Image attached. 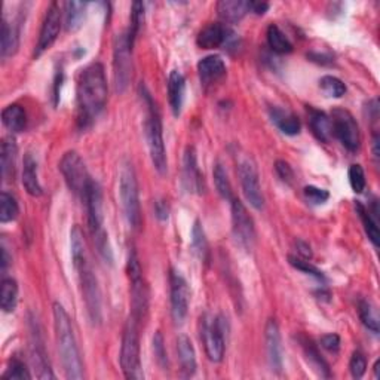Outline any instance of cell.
Here are the masks:
<instances>
[{
  "label": "cell",
  "mask_w": 380,
  "mask_h": 380,
  "mask_svg": "<svg viewBox=\"0 0 380 380\" xmlns=\"http://www.w3.org/2000/svg\"><path fill=\"white\" fill-rule=\"evenodd\" d=\"M70 248H72L73 266L77 272L80 293H82V298L85 301L89 321L94 326H100L102 319L101 291H100L97 276L94 271H92V266L88 259L84 232L80 230L79 226H75L70 234Z\"/></svg>",
  "instance_id": "6da1fadb"
},
{
  "label": "cell",
  "mask_w": 380,
  "mask_h": 380,
  "mask_svg": "<svg viewBox=\"0 0 380 380\" xmlns=\"http://www.w3.org/2000/svg\"><path fill=\"white\" fill-rule=\"evenodd\" d=\"M107 102V79L101 63H92L77 80V121L82 128L94 122Z\"/></svg>",
  "instance_id": "7a4b0ae2"
},
{
  "label": "cell",
  "mask_w": 380,
  "mask_h": 380,
  "mask_svg": "<svg viewBox=\"0 0 380 380\" xmlns=\"http://www.w3.org/2000/svg\"><path fill=\"white\" fill-rule=\"evenodd\" d=\"M52 314H54L56 349H59V354H60L64 374L68 380L84 379L85 377L84 363H82V356H80L76 336H75L72 318L68 317L64 306L59 302L54 303Z\"/></svg>",
  "instance_id": "3957f363"
},
{
  "label": "cell",
  "mask_w": 380,
  "mask_h": 380,
  "mask_svg": "<svg viewBox=\"0 0 380 380\" xmlns=\"http://www.w3.org/2000/svg\"><path fill=\"white\" fill-rule=\"evenodd\" d=\"M84 202L88 210L89 230L92 234V238H94L98 254L106 263L112 264L113 252L109 243V235L105 229V215H102V193H101L100 184L97 181L94 180L91 181Z\"/></svg>",
  "instance_id": "277c9868"
},
{
  "label": "cell",
  "mask_w": 380,
  "mask_h": 380,
  "mask_svg": "<svg viewBox=\"0 0 380 380\" xmlns=\"http://www.w3.org/2000/svg\"><path fill=\"white\" fill-rule=\"evenodd\" d=\"M140 326L142 319L131 314L126 319L121 347V367L126 379L143 380L144 372L140 358Z\"/></svg>",
  "instance_id": "5b68a950"
},
{
  "label": "cell",
  "mask_w": 380,
  "mask_h": 380,
  "mask_svg": "<svg viewBox=\"0 0 380 380\" xmlns=\"http://www.w3.org/2000/svg\"><path fill=\"white\" fill-rule=\"evenodd\" d=\"M143 96L147 105L146 135H147L149 152H151V159L155 169L160 176H164L168 169V160H167V151H165V143H164L162 119H160L159 110L151 94H149L147 91H143Z\"/></svg>",
  "instance_id": "8992f818"
},
{
  "label": "cell",
  "mask_w": 380,
  "mask_h": 380,
  "mask_svg": "<svg viewBox=\"0 0 380 380\" xmlns=\"http://www.w3.org/2000/svg\"><path fill=\"white\" fill-rule=\"evenodd\" d=\"M119 197L122 210L128 225L138 230L142 226V206L140 192H138V181L131 162L125 160L119 172Z\"/></svg>",
  "instance_id": "52a82bcc"
},
{
  "label": "cell",
  "mask_w": 380,
  "mask_h": 380,
  "mask_svg": "<svg viewBox=\"0 0 380 380\" xmlns=\"http://www.w3.org/2000/svg\"><path fill=\"white\" fill-rule=\"evenodd\" d=\"M132 48L128 42L126 33H121L114 38L113 43V77L114 89L123 94L130 86L132 79Z\"/></svg>",
  "instance_id": "ba28073f"
},
{
  "label": "cell",
  "mask_w": 380,
  "mask_h": 380,
  "mask_svg": "<svg viewBox=\"0 0 380 380\" xmlns=\"http://www.w3.org/2000/svg\"><path fill=\"white\" fill-rule=\"evenodd\" d=\"M60 171L67 188L70 189L75 197L84 201L92 181L86 171L84 159L80 158L77 152H67L60 162Z\"/></svg>",
  "instance_id": "9c48e42d"
},
{
  "label": "cell",
  "mask_w": 380,
  "mask_h": 380,
  "mask_svg": "<svg viewBox=\"0 0 380 380\" xmlns=\"http://www.w3.org/2000/svg\"><path fill=\"white\" fill-rule=\"evenodd\" d=\"M126 269H128L131 284V314L143 319L149 307V291L135 250L130 251Z\"/></svg>",
  "instance_id": "30bf717a"
},
{
  "label": "cell",
  "mask_w": 380,
  "mask_h": 380,
  "mask_svg": "<svg viewBox=\"0 0 380 380\" xmlns=\"http://www.w3.org/2000/svg\"><path fill=\"white\" fill-rule=\"evenodd\" d=\"M227 319L225 317L204 318L202 321V340L205 344V352L208 360L213 363H220L225 356L226 337L225 331L227 328Z\"/></svg>",
  "instance_id": "8fae6325"
},
{
  "label": "cell",
  "mask_w": 380,
  "mask_h": 380,
  "mask_svg": "<svg viewBox=\"0 0 380 380\" xmlns=\"http://www.w3.org/2000/svg\"><path fill=\"white\" fill-rule=\"evenodd\" d=\"M331 134L349 152H356L361 144L360 126L351 112L344 109H335L331 113Z\"/></svg>",
  "instance_id": "7c38bea8"
},
{
  "label": "cell",
  "mask_w": 380,
  "mask_h": 380,
  "mask_svg": "<svg viewBox=\"0 0 380 380\" xmlns=\"http://www.w3.org/2000/svg\"><path fill=\"white\" fill-rule=\"evenodd\" d=\"M238 176H239L241 186H243L245 199L250 202L252 208H256L257 211L263 210L264 197L261 192L259 171L254 160L248 156L241 158L238 160Z\"/></svg>",
  "instance_id": "4fadbf2b"
},
{
  "label": "cell",
  "mask_w": 380,
  "mask_h": 380,
  "mask_svg": "<svg viewBox=\"0 0 380 380\" xmlns=\"http://www.w3.org/2000/svg\"><path fill=\"white\" fill-rule=\"evenodd\" d=\"M230 210H232V232L236 243L247 251L252 250L256 244L254 220L248 214L245 205L236 198L230 201Z\"/></svg>",
  "instance_id": "5bb4252c"
},
{
  "label": "cell",
  "mask_w": 380,
  "mask_h": 380,
  "mask_svg": "<svg viewBox=\"0 0 380 380\" xmlns=\"http://www.w3.org/2000/svg\"><path fill=\"white\" fill-rule=\"evenodd\" d=\"M169 284H171V317L177 326H181L189 312L190 289L188 281L184 280V276L177 271H171Z\"/></svg>",
  "instance_id": "9a60e30c"
},
{
  "label": "cell",
  "mask_w": 380,
  "mask_h": 380,
  "mask_svg": "<svg viewBox=\"0 0 380 380\" xmlns=\"http://www.w3.org/2000/svg\"><path fill=\"white\" fill-rule=\"evenodd\" d=\"M61 18H63V13H61L60 3L52 2L50 8L46 9L45 20L42 22V29L39 33V40L36 45V50H34V55L40 56L45 51H48L54 45L61 30Z\"/></svg>",
  "instance_id": "2e32d148"
},
{
  "label": "cell",
  "mask_w": 380,
  "mask_h": 380,
  "mask_svg": "<svg viewBox=\"0 0 380 380\" xmlns=\"http://www.w3.org/2000/svg\"><path fill=\"white\" fill-rule=\"evenodd\" d=\"M264 333H266L264 339H266V354L271 370L275 373H281L284 365V354L278 322L275 319H269Z\"/></svg>",
  "instance_id": "e0dca14e"
},
{
  "label": "cell",
  "mask_w": 380,
  "mask_h": 380,
  "mask_svg": "<svg viewBox=\"0 0 380 380\" xmlns=\"http://www.w3.org/2000/svg\"><path fill=\"white\" fill-rule=\"evenodd\" d=\"M183 183L189 192L202 195L205 190L204 177L198 167L197 152L193 147H188L183 156Z\"/></svg>",
  "instance_id": "ac0fdd59"
},
{
  "label": "cell",
  "mask_w": 380,
  "mask_h": 380,
  "mask_svg": "<svg viewBox=\"0 0 380 380\" xmlns=\"http://www.w3.org/2000/svg\"><path fill=\"white\" fill-rule=\"evenodd\" d=\"M234 36L235 33L229 27L218 24V22H213V24H208L201 30L197 43L202 50H217L225 45H229Z\"/></svg>",
  "instance_id": "d6986e66"
},
{
  "label": "cell",
  "mask_w": 380,
  "mask_h": 380,
  "mask_svg": "<svg viewBox=\"0 0 380 380\" xmlns=\"http://www.w3.org/2000/svg\"><path fill=\"white\" fill-rule=\"evenodd\" d=\"M198 75L204 86L217 84L226 75V64L218 55H208L198 63Z\"/></svg>",
  "instance_id": "ffe728a7"
},
{
  "label": "cell",
  "mask_w": 380,
  "mask_h": 380,
  "mask_svg": "<svg viewBox=\"0 0 380 380\" xmlns=\"http://www.w3.org/2000/svg\"><path fill=\"white\" fill-rule=\"evenodd\" d=\"M31 363L38 370L39 379H55L51 370L48 355H46L43 347V340L36 328L31 330Z\"/></svg>",
  "instance_id": "44dd1931"
},
{
  "label": "cell",
  "mask_w": 380,
  "mask_h": 380,
  "mask_svg": "<svg viewBox=\"0 0 380 380\" xmlns=\"http://www.w3.org/2000/svg\"><path fill=\"white\" fill-rule=\"evenodd\" d=\"M22 186H24L30 197H42L43 189L40 186L38 174V160L34 159L31 153H26L24 160H22Z\"/></svg>",
  "instance_id": "7402d4cb"
},
{
  "label": "cell",
  "mask_w": 380,
  "mask_h": 380,
  "mask_svg": "<svg viewBox=\"0 0 380 380\" xmlns=\"http://www.w3.org/2000/svg\"><path fill=\"white\" fill-rule=\"evenodd\" d=\"M184 94H186V79L178 70H172L168 77V100L174 116H180Z\"/></svg>",
  "instance_id": "603a6c76"
},
{
  "label": "cell",
  "mask_w": 380,
  "mask_h": 380,
  "mask_svg": "<svg viewBox=\"0 0 380 380\" xmlns=\"http://www.w3.org/2000/svg\"><path fill=\"white\" fill-rule=\"evenodd\" d=\"M18 147L13 137H5L0 149V167H2V176L6 181L14 180L15 167H17Z\"/></svg>",
  "instance_id": "cb8c5ba5"
},
{
  "label": "cell",
  "mask_w": 380,
  "mask_h": 380,
  "mask_svg": "<svg viewBox=\"0 0 380 380\" xmlns=\"http://www.w3.org/2000/svg\"><path fill=\"white\" fill-rule=\"evenodd\" d=\"M20 46V30L14 24L9 22L5 17L2 18V31H0V55L2 59L14 56Z\"/></svg>",
  "instance_id": "d4e9b609"
},
{
  "label": "cell",
  "mask_w": 380,
  "mask_h": 380,
  "mask_svg": "<svg viewBox=\"0 0 380 380\" xmlns=\"http://www.w3.org/2000/svg\"><path fill=\"white\" fill-rule=\"evenodd\" d=\"M177 352L181 365V372L184 377H190L197 373V352L192 344V340L188 336H180L177 339Z\"/></svg>",
  "instance_id": "484cf974"
},
{
  "label": "cell",
  "mask_w": 380,
  "mask_h": 380,
  "mask_svg": "<svg viewBox=\"0 0 380 380\" xmlns=\"http://www.w3.org/2000/svg\"><path fill=\"white\" fill-rule=\"evenodd\" d=\"M269 116H271V121L276 125V128H278L281 132H284L285 135H297L298 132H301L302 125L294 113L284 110L281 107H271Z\"/></svg>",
  "instance_id": "4316f807"
},
{
  "label": "cell",
  "mask_w": 380,
  "mask_h": 380,
  "mask_svg": "<svg viewBox=\"0 0 380 380\" xmlns=\"http://www.w3.org/2000/svg\"><path fill=\"white\" fill-rule=\"evenodd\" d=\"M217 13L225 22H238L243 20L250 10L248 2L243 0H222L217 3Z\"/></svg>",
  "instance_id": "83f0119b"
},
{
  "label": "cell",
  "mask_w": 380,
  "mask_h": 380,
  "mask_svg": "<svg viewBox=\"0 0 380 380\" xmlns=\"http://www.w3.org/2000/svg\"><path fill=\"white\" fill-rule=\"evenodd\" d=\"M309 126L310 130H312L314 135L322 143H327L330 140V137L333 135L331 119L327 116V113L321 110L309 109Z\"/></svg>",
  "instance_id": "f1b7e54d"
},
{
  "label": "cell",
  "mask_w": 380,
  "mask_h": 380,
  "mask_svg": "<svg viewBox=\"0 0 380 380\" xmlns=\"http://www.w3.org/2000/svg\"><path fill=\"white\" fill-rule=\"evenodd\" d=\"M2 122L9 131L21 132L27 126L26 110L18 105H9L2 112Z\"/></svg>",
  "instance_id": "f546056e"
},
{
  "label": "cell",
  "mask_w": 380,
  "mask_h": 380,
  "mask_svg": "<svg viewBox=\"0 0 380 380\" xmlns=\"http://www.w3.org/2000/svg\"><path fill=\"white\" fill-rule=\"evenodd\" d=\"M64 22H66V30L67 31H76L82 27L85 15H86V8L88 3L85 2H67L64 5Z\"/></svg>",
  "instance_id": "4dcf8cb0"
},
{
  "label": "cell",
  "mask_w": 380,
  "mask_h": 380,
  "mask_svg": "<svg viewBox=\"0 0 380 380\" xmlns=\"http://www.w3.org/2000/svg\"><path fill=\"white\" fill-rule=\"evenodd\" d=\"M302 347H303V352L306 355V360L310 365L314 367V370L322 377H330L328 364L321 356L318 348L315 347V343L309 339H302Z\"/></svg>",
  "instance_id": "1f68e13d"
},
{
  "label": "cell",
  "mask_w": 380,
  "mask_h": 380,
  "mask_svg": "<svg viewBox=\"0 0 380 380\" xmlns=\"http://www.w3.org/2000/svg\"><path fill=\"white\" fill-rule=\"evenodd\" d=\"M268 45L269 48L275 52V54H290L293 51V43L290 42V39L285 36V33L276 26V24H271L268 27Z\"/></svg>",
  "instance_id": "d6a6232c"
},
{
  "label": "cell",
  "mask_w": 380,
  "mask_h": 380,
  "mask_svg": "<svg viewBox=\"0 0 380 380\" xmlns=\"http://www.w3.org/2000/svg\"><path fill=\"white\" fill-rule=\"evenodd\" d=\"M18 303V284L13 278H5L0 287V306L3 312H14Z\"/></svg>",
  "instance_id": "836d02e7"
},
{
  "label": "cell",
  "mask_w": 380,
  "mask_h": 380,
  "mask_svg": "<svg viewBox=\"0 0 380 380\" xmlns=\"http://www.w3.org/2000/svg\"><path fill=\"white\" fill-rule=\"evenodd\" d=\"M356 213H358L361 222L364 225V230L368 236V239L372 241V244L374 247H379V241H380V232H379V226L377 220H374V217L372 215L370 210H367L365 206L361 202H356L355 205Z\"/></svg>",
  "instance_id": "e575fe53"
},
{
  "label": "cell",
  "mask_w": 380,
  "mask_h": 380,
  "mask_svg": "<svg viewBox=\"0 0 380 380\" xmlns=\"http://www.w3.org/2000/svg\"><path fill=\"white\" fill-rule=\"evenodd\" d=\"M192 248L199 260H202V261L208 260V254H210L208 241H206L204 227L198 220L195 222L193 229H192Z\"/></svg>",
  "instance_id": "d590c367"
},
{
  "label": "cell",
  "mask_w": 380,
  "mask_h": 380,
  "mask_svg": "<svg viewBox=\"0 0 380 380\" xmlns=\"http://www.w3.org/2000/svg\"><path fill=\"white\" fill-rule=\"evenodd\" d=\"M360 319L367 330H370L373 335L379 333V315L377 309L370 301H361L358 303Z\"/></svg>",
  "instance_id": "8d00e7d4"
},
{
  "label": "cell",
  "mask_w": 380,
  "mask_h": 380,
  "mask_svg": "<svg viewBox=\"0 0 380 380\" xmlns=\"http://www.w3.org/2000/svg\"><path fill=\"white\" fill-rule=\"evenodd\" d=\"M20 214V206L14 195L8 192H2L0 195V222L9 223L14 222Z\"/></svg>",
  "instance_id": "74e56055"
},
{
  "label": "cell",
  "mask_w": 380,
  "mask_h": 380,
  "mask_svg": "<svg viewBox=\"0 0 380 380\" xmlns=\"http://www.w3.org/2000/svg\"><path fill=\"white\" fill-rule=\"evenodd\" d=\"M213 176H214V183H215V189L218 195H220V197L226 201H232L234 199L232 184H230L227 172L222 164H215Z\"/></svg>",
  "instance_id": "f35d334b"
},
{
  "label": "cell",
  "mask_w": 380,
  "mask_h": 380,
  "mask_svg": "<svg viewBox=\"0 0 380 380\" xmlns=\"http://www.w3.org/2000/svg\"><path fill=\"white\" fill-rule=\"evenodd\" d=\"M143 22H144V5L142 2H135V3H132V9H131L130 30H128V33H126L131 48H134L135 38H137L138 31H140Z\"/></svg>",
  "instance_id": "ab89813d"
},
{
  "label": "cell",
  "mask_w": 380,
  "mask_h": 380,
  "mask_svg": "<svg viewBox=\"0 0 380 380\" xmlns=\"http://www.w3.org/2000/svg\"><path fill=\"white\" fill-rule=\"evenodd\" d=\"M321 89L326 92L328 97L340 98L347 94V85H344L342 80L336 76H324L319 80Z\"/></svg>",
  "instance_id": "60d3db41"
},
{
  "label": "cell",
  "mask_w": 380,
  "mask_h": 380,
  "mask_svg": "<svg viewBox=\"0 0 380 380\" xmlns=\"http://www.w3.org/2000/svg\"><path fill=\"white\" fill-rule=\"evenodd\" d=\"M3 379L9 380H30L31 374L29 372L27 365L24 361H21L20 358H14L10 361L9 367L6 368V372L3 373Z\"/></svg>",
  "instance_id": "b9f144b4"
},
{
  "label": "cell",
  "mask_w": 380,
  "mask_h": 380,
  "mask_svg": "<svg viewBox=\"0 0 380 380\" xmlns=\"http://www.w3.org/2000/svg\"><path fill=\"white\" fill-rule=\"evenodd\" d=\"M289 260H290L291 266L296 268L297 271H302L306 275L314 276V278H317L318 281H324L326 280L324 278V273H322L317 266H314V264L310 263L309 260L302 259V257H294V256H290Z\"/></svg>",
  "instance_id": "7bdbcfd3"
},
{
  "label": "cell",
  "mask_w": 380,
  "mask_h": 380,
  "mask_svg": "<svg viewBox=\"0 0 380 380\" xmlns=\"http://www.w3.org/2000/svg\"><path fill=\"white\" fill-rule=\"evenodd\" d=\"M348 176H349V184H351L352 190L355 193H363L365 190V184H367L363 167L358 165V164L351 165Z\"/></svg>",
  "instance_id": "ee69618b"
},
{
  "label": "cell",
  "mask_w": 380,
  "mask_h": 380,
  "mask_svg": "<svg viewBox=\"0 0 380 380\" xmlns=\"http://www.w3.org/2000/svg\"><path fill=\"white\" fill-rule=\"evenodd\" d=\"M349 370L354 379H361L367 372V358L361 351H355L349 361Z\"/></svg>",
  "instance_id": "f6af8a7d"
},
{
  "label": "cell",
  "mask_w": 380,
  "mask_h": 380,
  "mask_svg": "<svg viewBox=\"0 0 380 380\" xmlns=\"http://www.w3.org/2000/svg\"><path fill=\"white\" fill-rule=\"evenodd\" d=\"M153 352L156 356V361L159 363L160 367H168V355H167V349H165V342H164V336L162 333L158 331L156 335L153 336Z\"/></svg>",
  "instance_id": "bcb514c9"
},
{
  "label": "cell",
  "mask_w": 380,
  "mask_h": 380,
  "mask_svg": "<svg viewBox=\"0 0 380 380\" xmlns=\"http://www.w3.org/2000/svg\"><path fill=\"white\" fill-rule=\"evenodd\" d=\"M303 193H305V198L314 205H321L328 201L330 198V193L324 189H319V188H315V186H306L303 189Z\"/></svg>",
  "instance_id": "7dc6e473"
},
{
  "label": "cell",
  "mask_w": 380,
  "mask_h": 380,
  "mask_svg": "<svg viewBox=\"0 0 380 380\" xmlns=\"http://www.w3.org/2000/svg\"><path fill=\"white\" fill-rule=\"evenodd\" d=\"M275 171L276 174H278V177L281 178L282 183L285 184H291L293 180H294V171L293 168L290 167L289 162H285V160H276L275 164Z\"/></svg>",
  "instance_id": "c3c4849f"
},
{
  "label": "cell",
  "mask_w": 380,
  "mask_h": 380,
  "mask_svg": "<svg viewBox=\"0 0 380 380\" xmlns=\"http://www.w3.org/2000/svg\"><path fill=\"white\" fill-rule=\"evenodd\" d=\"M321 347L331 354H337L340 349V337L335 333L321 337Z\"/></svg>",
  "instance_id": "681fc988"
},
{
  "label": "cell",
  "mask_w": 380,
  "mask_h": 380,
  "mask_svg": "<svg viewBox=\"0 0 380 380\" xmlns=\"http://www.w3.org/2000/svg\"><path fill=\"white\" fill-rule=\"evenodd\" d=\"M155 211H156V217L159 218L160 222L168 220L169 208H168V204L165 201H158L155 205Z\"/></svg>",
  "instance_id": "f907efd6"
},
{
  "label": "cell",
  "mask_w": 380,
  "mask_h": 380,
  "mask_svg": "<svg viewBox=\"0 0 380 380\" xmlns=\"http://www.w3.org/2000/svg\"><path fill=\"white\" fill-rule=\"evenodd\" d=\"M269 9V3L266 2H248V10L256 15H263Z\"/></svg>",
  "instance_id": "816d5d0a"
},
{
  "label": "cell",
  "mask_w": 380,
  "mask_h": 380,
  "mask_svg": "<svg viewBox=\"0 0 380 380\" xmlns=\"http://www.w3.org/2000/svg\"><path fill=\"white\" fill-rule=\"evenodd\" d=\"M297 252H298V256H301L302 259H306V260L312 257V251H310V247L306 243H303V241H298L297 243Z\"/></svg>",
  "instance_id": "f5cc1de1"
},
{
  "label": "cell",
  "mask_w": 380,
  "mask_h": 380,
  "mask_svg": "<svg viewBox=\"0 0 380 380\" xmlns=\"http://www.w3.org/2000/svg\"><path fill=\"white\" fill-rule=\"evenodd\" d=\"M8 264H9V257H8L6 248H2V271H5L8 268Z\"/></svg>",
  "instance_id": "db71d44e"
},
{
  "label": "cell",
  "mask_w": 380,
  "mask_h": 380,
  "mask_svg": "<svg viewBox=\"0 0 380 380\" xmlns=\"http://www.w3.org/2000/svg\"><path fill=\"white\" fill-rule=\"evenodd\" d=\"M379 360L374 363V367H373V370H374V377L376 379H380V368H379Z\"/></svg>",
  "instance_id": "11a10c76"
}]
</instances>
